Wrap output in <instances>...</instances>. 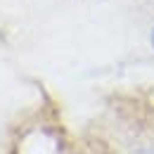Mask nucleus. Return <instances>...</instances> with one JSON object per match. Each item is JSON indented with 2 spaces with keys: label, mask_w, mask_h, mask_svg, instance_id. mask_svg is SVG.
I'll return each mask as SVG.
<instances>
[{
  "label": "nucleus",
  "mask_w": 154,
  "mask_h": 154,
  "mask_svg": "<svg viewBox=\"0 0 154 154\" xmlns=\"http://www.w3.org/2000/svg\"><path fill=\"white\" fill-rule=\"evenodd\" d=\"M133 154H154V152H149V149H137V152H133Z\"/></svg>",
  "instance_id": "nucleus-1"
},
{
  "label": "nucleus",
  "mask_w": 154,
  "mask_h": 154,
  "mask_svg": "<svg viewBox=\"0 0 154 154\" xmlns=\"http://www.w3.org/2000/svg\"><path fill=\"white\" fill-rule=\"evenodd\" d=\"M152 43H154V33H152Z\"/></svg>",
  "instance_id": "nucleus-2"
}]
</instances>
